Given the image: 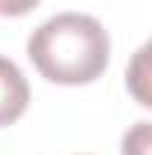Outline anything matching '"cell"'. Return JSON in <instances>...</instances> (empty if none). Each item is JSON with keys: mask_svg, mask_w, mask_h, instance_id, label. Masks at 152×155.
Returning a JSON list of instances; mask_svg holds the SVG:
<instances>
[{"mask_svg": "<svg viewBox=\"0 0 152 155\" xmlns=\"http://www.w3.org/2000/svg\"><path fill=\"white\" fill-rule=\"evenodd\" d=\"M27 57L51 84H90L111 63V36L101 21L84 12H60L27 39Z\"/></svg>", "mask_w": 152, "mask_h": 155, "instance_id": "6da1fadb", "label": "cell"}, {"mask_svg": "<svg viewBox=\"0 0 152 155\" xmlns=\"http://www.w3.org/2000/svg\"><path fill=\"white\" fill-rule=\"evenodd\" d=\"M30 104L27 78L9 57H0V128L12 125Z\"/></svg>", "mask_w": 152, "mask_h": 155, "instance_id": "7a4b0ae2", "label": "cell"}, {"mask_svg": "<svg viewBox=\"0 0 152 155\" xmlns=\"http://www.w3.org/2000/svg\"><path fill=\"white\" fill-rule=\"evenodd\" d=\"M149 149V122H137L122 137V155H146Z\"/></svg>", "mask_w": 152, "mask_h": 155, "instance_id": "3957f363", "label": "cell"}, {"mask_svg": "<svg viewBox=\"0 0 152 155\" xmlns=\"http://www.w3.org/2000/svg\"><path fill=\"white\" fill-rule=\"evenodd\" d=\"M36 6H39V0H0V15L18 18V15H27Z\"/></svg>", "mask_w": 152, "mask_h": 155, "instance_id": "277c9868", "label": "cell"}]
</instances>
